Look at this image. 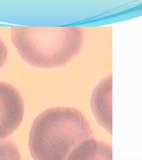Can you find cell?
I'll return each mask as SVG.
<instances>
[{"instance_id": "cell-1", "label": "cell", "mask_w": 142, "mask_h": 160, "mask_svg": "<svg viewBox=\"0 0 142 160\" xmlns=\"http://www.w3.org/2000/svg\"><path fill=\"white\" fill-rule=\"evenodd\" d=\"M93 139L91 126L77 109H47L34 120L29 149L34 160H67L74 149Z\"/></svg>"}, {"instance_id": "cell-2", "label": "cell", "mask_w": 142, "mask_h": 160, "mask_svg": "<svg viewBox=\"0 0 142 160\" xmlns=\"http://www.w3.org/2000/svg\"><path fill=\"white\" fill-rule=\"evenodd\" d=\"M14 46L23 60L41 68H54L72 61L81 51L84 32L80 27H14Z\"/></svg>"}, {"instance_id": "cell-3", "label": "cell", "mask_w": 142, "mask_h": 160, "mask_svg": "<svg viewBox=\"0 0 142 160\" xmlns=\"http://www.w3.org/2000/svg\"><path fill=\"white\" fill-rule=\"evenodd\" d=\"M24 113V104L20 92L11 85L0 82V139L17 129Z\"/></svg>"}, {"instance_id": "cell-4", "label": "cell", "mask_w": 142, "mask_h": 160, "mask_svg": "<svg viewBox=\"0 0 142 160\" xmlns=\"http://www.w3.org/2000/svg\"><path fill=\"white\" fill-rule=\"evenodd\" d=\"M112 75L103 78L91 96V109L98 123L112 133Z\"/></svg>"}, {"instance_id": "cell-5", "label": "cell", "mask_w": 142, "mask_h": 160, "mask_svg": "<svg viewBox=\"0 0 142 160\" xmlns=\"http://www.w3.org/2000/svg\"><path fill=\"white\" fill-rule=\"evenodd\" d=\"M112 157L110 145L92 139L74 149L67 160H112Z\"/></svg>"}, {"instance_id": "cell-6", "label": "cell", "mask_w": 142, "mask_h": 160, "mask_svg": "<svg viewBox=\"0 0 142 160\" xmlns=\"http://www.w3.org/2000/svg\"><path fill=\"white\" fill-rule=\"evenodd\" d=\"M0 160H22L16 144L10 141L0 139Z\"/></svg>"}, {"instance_id": "cell-7", "label": "cell", "mask_w": 142, "mask_h": 160, "mask_svg": "<svg viewBox=\"0 0 142 160\" xmlns=\"http://www.w3.org/2000/svg\"><path fill=\"white\" fill-rule=\"evenodd\" d=\"M8 55V51L6 45L0 39V69L4 65Z\"/></svg>"}]
</instances>
